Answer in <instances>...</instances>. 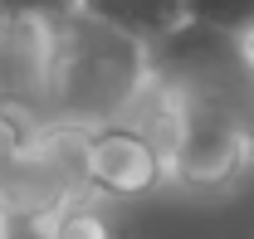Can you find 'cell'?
I'll use <instances>...</instances> for the list:
<instances>
[{"instance_id":"8992f818","label":"cell","mask_w":254,"mask_h":239,"mask_svg":"<svg viewBox=\"0 0 254 239\" xmlns=\"http://www.w3.org/2000/svg\"><path fill=\"white\" fill-rule=\"evenodd\" d=\"M190 25L220 30L230 39H250L254 34V0H186Z\"/></svg>"},{"instance_id":"3957f363","label":"cell","mask_w":254,"mask_h":239,"mask_svg":"<svg viewBox=\"0 0 254 239\" xmlns=\"http://www.w3.org/2000/svg\"><path fill=\"white\" fill-rule=\"evenodd\" d=\"M83 171H88V195H98V200H137V195H152L157 185L171 180L166 156L132 122L88 127Z\"/></svg>"},{"instance_id":"8fae6325","label":"cell","mask_w":254,"mask_h":239,"mask_svg":"<svg viewBox=\"0 0 254 239\" xmlns=\"http://www.w3.org/2000/svg\"><path fill=\"white\" fill-rule=\"evenodd\" d=\"M240 44H245V63H250V73H254V34H250V39H240Z\"/></svg>"},{"instance_id":"5b68a950","label":"cell","mask_w":254,"mask_h":239,"mask_svg":"<svg viewBox=\"0 0 254 239\" xmlns=\"http://www.w3.org/2000/svg\"><path fill=\"white\" fill-rule=\"evenodd\" d=\"M83 10L103 25L137 34L142 44H161L166 34H176L190 20L186 0H83Z\"/></svg>"},{"instance_id":"52a82bcc","label":"cell","mask_w":254,"mask_h":239,"mask_svg":"<svg viewBox=\"0 0 254 239\" xmlns=\"http://www.w3.org/2000/svg\"><path fill=\"white\" fill-rule=\"evenodd\" d=\"M49 230H54V239H113V225H108V215L98 205V195H83L68 210H59L49 220Z\"/></svg>"},{"instance_id":"6da1fadb","label":"cell","mask_w":254,"mask_h":239,"mask_svg":"<svg viewBox=\"0 0 254 239\" xmlns=\"http://www.w3.org/2000/svg\"><path fill=\"white\" fill-rule=\"evenodd\" d=\"M152 44L103 25L88 10L49 20V122L108 127L132 113L152 83Z\"/></svg>"},{"instance_id":"ba28073f","label":"cell","mask_w":254,"mask_h":239,"mask_svg":"<svg viewBox=\"0 0 254 239\" xmlns=\"http://www.w3.org/2000/svg\"><path fill=\"white\" fill-rule=\"evenodd\" d=\"M68 10H83V0H0V15H39V20H54Z\"/></svg>"},{"instance_id":"9c48e42d","label":"cell","mask_w":254,"mask_h":239,"mask_svg":"<svg viewBox=\"0 0 254 239\" xmlns=\"http://www.w3.org/2000/svg\"><path fill=\"white\" fill-rule=\"evenodd\" d=\"M34 132H39V122H30V118H20V113H5V108H0V156L20 151Z\"/></svg>"},{"instance_id":"7c38bea8","label":"cell","mask_w":254,"mask_h":239,"mask_svg":"<svg viewBox=\"0 0 254 239\" xmlns=\"http://www.w3.org/2000/svg\"><path fill=\"white\" fill-rule=\"evenodd\" d=\"M5 220H10V215H0V239H5Z\"/></svg>"},{"instance_id":"30bf717a","label":"cell","mask_w":254,"mask_h":239,"mask_svg":"<svg viewBox=\"0 0 254 239\" xmlns=\"http://www.w3.org/2000/svg\"><path fill=\"white\" fill-rule=\"evenodd\" d=\"M5 239H54L49 220H5Z\"/></svg>"},{"instance_id":"277c9868","label":"cell","mask_w":254,"mask_h":239,"mask_svg":"<svg viewBox=\"0 0 254 239\" xmlns=\"http://www.w3.org/2000/svg\"><path fill=\"white\" fill-rule=\"evenodd\" d=\"M0 108L49 122V20L0 15Z\"/></svg>"},{"instance_id":"7a4b0ae2","label":"cell","mask_w":254,"mask_h":239,"mask_svg":"<svg viewBox=\"0 0 254 239\" xmlns=\"http://www.w3.org/2000/svg\"><path fill=\"white\" fill-rule=\"evenodd\" d=\"M166 166H171L176 185H195V190H215V185L240 180L254 166V118L230 103L186 93L181 137L166 156Z\"/></svg>"}]
</instances>
